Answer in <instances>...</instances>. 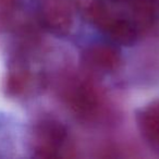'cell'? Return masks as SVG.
Segmentation results:
<instances>
[{
    "instance_id": "obj_5",
    "label": "cell",
    "mask_w": 159,
    "mask_h": 159,
    "mask_svg": "<svg viewBox=\"0 0 159 159\" xmlns=\"http://www.w3.org/2000/svg\"><path fill=\"white\" fill-rule=\"evenodd\" d=\"M84 61L91 68L102 72H112L119 66L120 56L117 49L108 45H93L84 52Z\"/></svg>"
},
{
    "instance_id": "obj_2",
    "label": "cell",
    "mask_w": 159,
    "mask_h": 159,
    "mask_svg": "<svg viewBox=\"0 0 159 159\" xmlns=\"http://www.w3.org/2000/svg\"><path fill=\"white\" fill-rule=\"evenodd\" d=\"M39 16L44 26L56 35H66L73 24V11L66 0H43Z\"/></svg>"
},
{
    "instance_id": "obj_6",
    "label": "cell",
    "mask_w": 159,
    "mask_h": 159,
    "mask_svg": "<svg viewBox=\"0 0 159 159\" xmlns=\"http://www.w3.org/2000/svg\"><path fill=\"white\" fill-rule=\"evenodd\" d=\"M136 121L144 139L159 148V100L142 108L137 112Z\"/></svg>"
},
{
    "instance_id": "obj_1",
    "label": "cell",
    "mask_w": 159,
    "mask_h": 159,
    "mask_svg": "<svg viewBox=\"0 0 159 159\" xmlns=\"http://www.w3.org/2000/svg\"><path fill=\"white\" fill-rule=\"evenodd\" d=\"M66 139V130L60 122L51 119L40 120L32 133V148L38 158H53Z\"/></svg>"
},
{
    "instance_id": "obj_7",
    "label": "cell",
    "mask_w": 159,
    "mask_h": 159,
    "mask_svg": "<svg viewBox=\"0 0 159 159\" xmlns=\"http://www.w3.org/2000/svg\"><path fill=\"white\" fill-rule=\"evenodd\" d=\"M14 3V0H0V8L1 9H9L12 8Z\"/></svg>"
},
{
    "instance_id": "obj_4",
    "label": "cell",
    "mask_w": 159,
    "mask_h": 159,
    "mask_svg": "<svg viewBox=\"0 0 159 159\" xmlns=\"http://www.w3.org/2000/svg\"><path fill=\"white\" fill-rule=\"evenodd\" d=\"M102 32L116 45L129 46L135 42L139 30L132 20L113 13L102 27Z\"/></svg>"
},
{
    "instance_id": "obj_3",
    "label": "cell",
    "mask_w": 159,
    "mask_h": 159,
    "mask_svg": "<svg viewBox=\"0 0 159 159\" xmlns=\"http://www.w3.org/2000/svg\"><path fill=\"white\" fill-rule=\"evenodd\" d=\"M34 82L35 77L30 69L23 63H16L8 71L3 82V89L9 97H24L32 91Z\"/></svg>"
}]
</instances>
